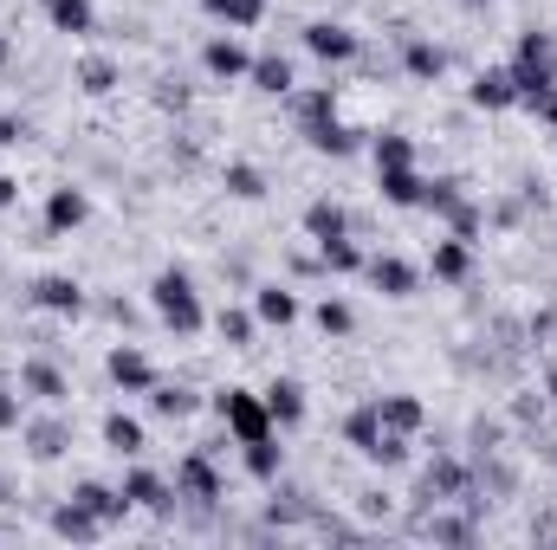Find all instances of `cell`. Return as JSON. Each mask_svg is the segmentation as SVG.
Masks as SVG:
<instances>
[{
    "label": "cell",
    "instance_id": "7a4b0ae2",
    "mask_svg": "<svg viewBox=\"0 0 557 550\" xmlns=\"http://www.w3.org/2000/svg\"><path fill=\"white\" fill-rule=\"evenodd\" d=\"M221 415L234 421V434H240V440H247V447H253V440H266V421H273V408H260V402H253V395L227 389V395H221Z\"/></svg>",
    "mask_w": 557,
    "mask_h": 550
},
{
    "label": "cell",
    "instance_id": "277c9868",
    "mask_svg": "<svg viewBox=\"0 0 557 550\" xmlns=\"http://www.w3.org/2000/svg\"><path fill=\"white\" fill-rule=\"evenodd\" d=\"M370 279L383 285L389 298H409L415 292V266H402V259H370Z\"/></svg>",
    "mask_w": 557,
    "mask_h": 550
},
{
    "label": "cell",
    "instance_id": "4fadbf2b",
    "mask_svg": "<svg viewBox=\"0 0 557 550\" xmlns=\"http://www.w3.org/2000/svg\"><path fill=\"white\" fill-rule=\"evenodd\" d=\"M46 220H52V227H78V220H85V195H78V188H59L52 208H46Z\"/></svg>",
    "mask_w": 557,
    "mask_h": 550
},
{
    "label": "cell",
    "instance_id": "1f68e13d",
    "mask_svg": "<svg viewBox=\"0 0 557 550\" xmlns=\"http://www.w3.org/2000/svg\"><path fill=\"white\" fill-rule=\"evenodd\" d=\"M7 143H20V123H13V117H0V149H7Z\"/></svg>",
    "mask_w": 557,
    "mask_h": 550
},
{
    "label": "cell",
    "instance_id": "ac0fdd59",
    "mask_svg": "<svg viewBox=\"0 0 557 550\" xmlns=\"http://www.w3.org/2000/svg\"><path fill=\"white\" fill-rule=\"evenodd\" d=\"M104 440H111L117 453H137L143 447V428H137V421H124V415H111V421H104Z\"/></svg>",
    "mask_w": 557,
    "mask_h": 550
},
{
    "label": "cell",
    "instance_id": "8992f818",
    "mask_svg": "<svg viewBox=\"0 0 557 550\" xmlns=\"http://www.w3.org/2000/svg\"><path fill=\"white\" fill-rule=\"evenodd\" d=\"M208 72L214 78H240V72H253V59L234 46V39H214V46H208Z\"/></svg>",
    "mask_w": 557,
    "mask_h": 550
},
{
    "label": "cell",
    "instance_id": "2e32d148",
    "mask_svg": "<svg viewBox=\"0 0 557 550\" xmlns=\"http://www.w3.org/2000/svg\"><path fill=\"white\" fill-rule=\"evenodd\" d=\"M305 227L318 233V240H344V208H331V201H318V208L305 214Z\"/></svg>",
    "mask_w": 557,
    "mask_h": 550
},
{
    "label": "cell",
    "instance_id": "3957f363",
    "mask_svg": "<svg viewBox=\"0 0 557 550\" xmlns=\"http://www.w3.org/2000/svg\"><path fill=\"white\" fill-rule=\"evenodd\" d=\"M305 46H311V52H318V59H350V52H357V39H350V33H344V26H331V20H318V26H311V33H305Z\"/></svg>",
    "mask_w": 557,
    "mask_h": 550
},
{
    "label": "cell",
    "instance_id": "ffe728a7",
    "mask_svg": "<svg viewBox=\"0 0 557 550\" xmlns=\"http://www.w3.org/2000/svg\"><path fill=\"white\" fill-rule=\"evenodd\" d=\"M227 188H234L240 201H253V195H266V182H260V169H247V162H234L227 169Z\"/></svg>",
    "mask_w": 557,
    "mask_h": 550
},
{
    "label": "cell",
    "instance_id": "d6986e66",
    "mask_svg": "<svg viewBox=\"0 0 557 550\" xmlns=\"http://www.w3.org/2000/svg\"><path fill=\"white\" fill-rule=\"evenodd\" d=\"M318 246H324V266H331V272H357L363 266V253L350 240H318Z\"/></svg>",
    "mask_w": 557,
    "mask_h": 550
},
{
    "label": "cell",
    "instance_id": "d4e9b609",
    "mask_svg": "<svg viewBox=\"0 0 557 550\" xmlns=\"http://www.w3.org/2000/svg\"><path fill=\"white\" fill-rule=\"evenodd\" d=\"M26 382H33V389H39V395H46V402H59V395H65V382H59V376H52V369H39V363H33V369H26Z\"/></svg>",
    "mask_w": 557,
    "mask_h": 550
},
{
    "label": "cell",
    "instance_id": "8fae6325",
    "mask_svg": "<svg viewBox=\"0 0 557 550\" xmlns=\"http://www.w3.org/2000/svg\"><path fill=\"white\" fill-rule=\"evenodd\" d=\"M201 7H208V13H221L227 26H253V20L266 13V0H201Z\"/></svg>",
    "mask_w": 557,
    "mask_h": 550
},
{
    "label": "cell",
    "instance_id": "e0dca14e",
    "mask_svg": "<svg viewBox=\"0 0 557 550\" xmlns=\"http://www.w3.org/2000/svg\"><path fill=\"white\" fill-rule=\"evenodd\" d=\"M52 26H59V33H85L91 7H85V0H52Z\"/></svg>",
    "mask_w": 557,
    "mask_h": 550
},
{
    "label": "cell",
    "instance_id": "603a6c76",
    "mask_svg": "<svg viewBox=\"0 0 557 550\" xmlns=\"http://www.w3.org/2000/svg\"><path fill=\"white\" fill-rule=\"evenodd\" d=\"M409 72L415 78H441V52H434V46H409Z\"/></svg>",
    "mask_w": 557,
    "mask_h": 550
},
{
    "label": "cell",
    "instance_id": "44dd1931",
    "mask_svg": "<svg viewBox=\"0 0 557 550\" xmlns=\"http://www.w3.org/2000/svg\"><path fill=\"white\" fill-rule=\"evenodd\" d=\"M434 272H441V279H460V272H467V240L441 246V253H434Z\"/></svg>",
    "mask_w": 557,
    "mask_h": 550
},
{
    "label": "cell",
    "instance_id": "ba28073f",
    "mask_svg": "<svg viewBox=\"0 0 557 550\" xmlns=\"http://www.w3.org/2000/svg\"><path fill=\"white\" fill-rule=\"evenodd\" d=\"M512 98H519V78H512V72H480L473 104H512Z\"/></svg>",
    "mask_w": 557,
    "mask_h": 550
},
{
    "label": "cell",
    "instance_id": "f546056e",
    "mask_svg": "<svg viewBox=\"0 0 557 550\" xmlns=\"http://www.w3.org/2000/svg\"><path fill=\"white\" fill-rule=\"evenodd\" d=\"M376 162H383V169H396V162H409V143H402V136H389V143H376Z\"/></svg>",
    "mask_w": 557,
    "mask_h": 550
},
{
    "label": "cell",
    "instance_id": "6da1fadb",
    "mask_svg": "<svg viewBox=\"0 0 557 550\" xmlns=\"http://www.w3.org/2000/svg\"><path fill=\"white\" fill-rule=\"evenodd\" d=\"M156 311L169 318L175 330H201V305H195V285L182 272H162L156 279Z\"/></svg>",
    "mask_w": 557,
    "mask_h": 550
},
{
    "label": "cell",
    "instance_id": "836d02e7",
    "mask_svg": "<svg viewBox=\"0 0 557 550\" xmlns=\"http://www.w3.org/2000/svg\"><path fill=\"white\" fill-rule=\"evenodd\" d=\"M0 65H7V39H0Z\"/></svg>",
    "mask_w": 557,
    "mask_h": 550
},
{
    "label": "cell",
    "instance_id": "52a82bcc",
    "mask_svg": "<svg viewBox=\"0 0 557 550\" xmlns=\"http://www.w3.org/2000/svg\"><path fill=\"white\" fill-rule=\"evenodd\" d=\"M266 408H273L279 428H292V421L305 415V395H298V382H273V389H266Z\"/></svg>",
    "mask_w": 557,
    "mask_h": 550
},
{
    "label": "cell",
    "instance_id": "d6a6232c",
    "mask_svg": "<svg viewBox=\"0 0 557 550\" xmlns=\"http://www.w3.org/2000/svg\"><path fill=\"white\" fill-rule=\"evenodd\" d=\"M13 195H20V182H7V175H0V208H7Z\"/></svg>",
    "mask_w": 557,
    "mask_h": 550
},
{
    "label": "cell",
    "instance_id": "f1b7e54d",
    "mask_svg": "<svg viewBox=\"0 0 557 550\" xmlns=\"http://www.w3.org/2000/svg\"><path fill=\"white\" fill-rule=\"evenodd\" d=\"M221 337L247 343V337H253V318H240V311H221Z\"/></svg>",
    "mask_w": 557,
    "mask_h": 550
},
{
    "label": "cell",
    "instance_id": "484cf974",
    "mask_svg": "<svg viewBox=\"0 0 557 550\" xmlns=\"http://www.w3.org/2000/svg\"><path fill=\"white\" fill-rule=\"evenodd\" d=\"M111 85H117V65L91 59V65H85V91H111Z\"/></svg>",
    "mask_w": 557,
    "mask_h": 550
},
{
    "label": "cell",
    "instance_id": "4dcf8cb0",
    "mask_svg": "<svg viewBox=\"0 0 557 550\" xmlns=\"http://www.w3.org/2000/svg\"><path fill=\"white\" fill-rule=\"evenodd\" d=\"M0 428H20V402H13L7 389H0Z\"/></svg>",
    "mask_w": 557,
    "mask_h": 550
},
{
    "label": "cell",
    "instance_id": "cb8c5ba5",
    "mask_svg": "<svg viewBox=\"0 0 557 550\" xmlns=\"http://www.w3.org/2000/svg\"><path fill=\"white\" fill-rule=\"evenodd\" d=\"M124 499H137V505H162V479H149V473H137L124 486Z\"/></svg>",
    "mask_w": 557,
    "mask_h": 550
},
{
    "label": "cell",
    "instance_id": "7402d4cb",
    "mask_svg": "<svg viewBox=\"0 0 557 550\" xmlns=\"http://www.w3.org/2000/svg\"><path fill=\"white\" fill-rule=\"evenodd\" d=\"M182 486L195 492V499H214V473H208L201 460H188V466H182Z\"/></svg>",
    "mask_w": 557,
    "mask_h": 550
},
{
    "label": "cell",
    "instance_id": "4316f807",
    "mask_svg": "<svg viewBox=\"0 0 557 550\" xmlns=\"http://www.w3.org/2000/svg\"><path fill=\"white\" fill-rule=\"evenodd\" d=\"M156 408L162 415H188L195 402H188V389H156Z\"/></svg>",
    "mask_w": 557,
    "mask_h": 550
},
{
    "label": "cell",
    "instance_id": "30bf717a",
    "mask_svg": "<svg viewBox=\"0 0 557 550\" xmlns=\"http://www.w3.org/2000/svg\"><path fill=\"white\" fill-rule=\"evenodd\" d=\"M260 318H266V324H292V318H298V305H292V292H285V285H260Z\"/></svg>",
    "mask_w": 557,
    "mask_h": 550
},
{
    "label": "cell",
    "instance_id": "83f0119b",
    "mask_svg": "<svg viewBox=\"0 0 557 550\" xmlns=\"http://www.w3.org/2000/svg\"><path fill=\"white\" fill-rule=\"evenodd\" d=\"M318 324H324V330H337V337H344V330H350V311H344V305H331V298H324V305H318Z\"/></svg>",
    "mask_w": 557,
    "mask_h": 550
},
{
    "label": "cell",
    "instance_id": "9a60e30c",
    "mask_svg": "<svg viewBox=\"0 0 557 550\" xmlns=\"http://www.w3.org/2000/svg\"><path fill=\"white\" fill-rule=\"evenodd\" d=\"M39 305H46V311H78L85 298H78L72 279H46V285H39Z\"/></svg>",
    "mask_w": 557,
    "mask_h": 550
},
{
    "label": "cell",
    "instance_id": "5bb4252c",
    "mask_svg": "<svg viewBox=\"0 0 557 550\" xmlns=\"http://www.w3.org/2000/svg\"><path fill=\"white\" fill-rule=\"evenodd\" d=\"M253 85L285 98V91H292V65H285V59H253Z\"/></svg>",
    "mask_w": 557,
    "mask_h": 550
},
{
    "label": "cell",
    "instance_id": "7c38bea8",
    "mask_svg": "<svg viewBox=\"0 0 557 550\" xmlns=\"http://www.w3.org/2000/svg\"><path fill=\"white\" fill-rule=\"evenodd\" d=\"M376 415H383L389 428H421V402H409V395H383Z\"/></svg>",
    "mask_w": 557,
    "mask_h": 550
},
{
    "label": "cell",
    "instance_id": "9c48e42d",
    "mask_svg": "<svg viewBox=\"0 0 557 550\" xmlns=\"http://www.w3.org/2000/svg\"><path fill=\"white\" fill-rule=\"evenodd\" d=\"M383 195H389V201H402V208H415V201H421V182L409 175V162L383 169Z\"/></svg>",
    "mask_w": 557,
    "mask_h": 550
},
{
    "label": "cell",
    "instance_id": "5b68a950",
    "mask_svg": "<svg viewBox=\"0 0 557 550\" xmlns=\"http://www.w3.org/2000/svg\"><path fill=\"white\" fill-rule=\"evenodd\" d=\"M111 376L124 382V389H156V369L143 363V350H117L111 356Z\"/></svg>",
    "mask_w": 557,
    "mask_h": 550
}]
</instances>
